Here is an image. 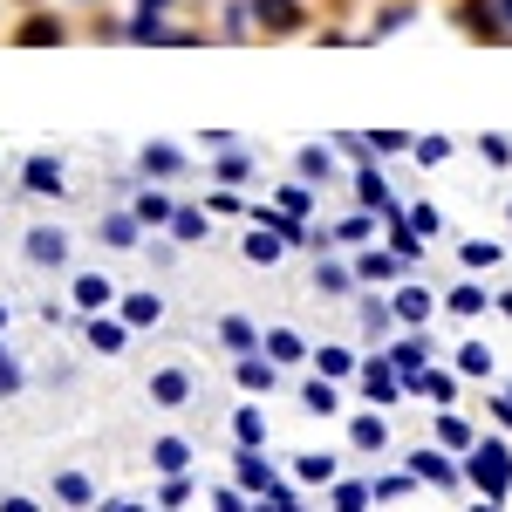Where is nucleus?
Segmentation results:
<instances>
[{
  "label": "nucleus",
  "instance_id": "f257e3e1",
  "mask_svg": "<svg viewBox=\"0 0 512 512\" xmlns=\"http://www.w3.org/2000/svg\"><path fill=\"white\" fill-rule=\"evenodd\" d=\"M472 478L485 485V492H506V478H512L506 451H499V444H478V458H472Z\"/></svg>",
  "mask_w": 512,
  "mask_h": 512
},
{
  "label": "nucleus",
  "instance_id": "f03ea898",
  "mask_svg": "<svg viewBox=\"0 0 512 512\" xmlns=\"http://www.w3.org/2000/svg\"><path fill=\"white\" fill-rule=\"evenodd\" d=\"M410 478H431V485H451V458H444V451H417V458H410Z\"/></svg>",
  "mask_w": 512,
  "mask_h": 512
},
{
  "label": "nucleus",
  "instance_id": "7ed1b4c3",
  "mask_svg": "<svg viewBox=\"0 0 512 512\" xmlns=\"http://www.w3.org/2000/svg\"><path fill=\"white\" fill-rule=\"evenodd\" d=\"M28 260L55 267V260H62V233H48V226H41V233H28Z\"/></svg>",
  "mask_w": 512,
  "mask_h": 512
},
{
  "label": "nucleus",
  "instance_id": "20e7f679",
  "mask_svg": "<svg viewBox=\"0 0 512 512\" xmlns=\"http://www.w3.org/2000/svg\"><path fill=\"white\" fill-rule=\"evenodd\" d=\"M76 301H82V308H110V280H103V274H82L76 280Z\"/></svg>",
  "mask_w": 512,
  "mask_h": 512
},
{
  "label": "nucleus",
  "instance_id": "39448f33",
  "mask_svg": "<svg viewBox=\"0 0 512 512\" xmlns=\"http://www.w3.org/2000/svg\"><path fill=\"white\" fill-rule=\"evenodd\" d=\"M294 472L308 478V485H328V478H335V458H315V451H301V458H294Z\"/></svg>",
  "mask_w": 512,
  "mask_h": 512
},
{
  "label": "nucleus",
  "instance_id": "423d86ee",
  "mask_svg": "<svg viewBox=\"0 0 512 512\" xmlns=\"http://www.w3.org/2000/svg\"><path fill=\"white\" fill-rule=\"evenodd\" d=\"M28 185H35V192H62V171H55V164H28Z\"/></svg>",
  "mask_w": 512,
  "mask_h": 512
},
{
  "label": "nucleus",
  "instance_id": "0eeeda50",
  "mask_svg": "<svg viewBox=\"0 0 512 512\" xmlns=\"http://www.w3.org/2000/svg\"><path fill=\"white\" fill-rule=\"evenodd\" d=\"M123 315L144 328V321H158V301H151V294H130V301H123Z\"/></svg>",
  "mask_w": 512,
  "mask_h": 512
},
{
  "label": "nucleus",
  "instance_id": "6e6552de",
  "mask_svg": "<svg viewBox=\"0 0 512 512\" xmlns=\"http://www.w3.org/2000/svg\"><path fill=\"white\" fill-rule=\"evenodd\" d=\"M89 342H96V349H117L123 328H117V321H89Z\"/></svg>",
  "mask_w": 512,
  "mask_h": 512
},
{
  "label": "nucleus",
  "instance_id": "1a4fd4ad",
  "mask_svg": "<svg viewBox=\"0 0 512 512\" xmlns=\"http://www.w3.org/2000/svg\"><path fill=\"white\" fill-rule=\"evenodd\" d=\"M158 465H164V472H185V444H178V437H164V444H158Z\"/></svg>",
  "mask_w": 512,
  "mask_h": 512
},
{
  "label": "nucleus",
  "instance_id": "9d476101",
  "mask_svg": "<svg viewBox=\"0 0 512 512\" xmlns=\"http://www.w3.org/2000/svg\"><path fill=\"white\" fill-rule=\"evenodd\" d=\"M499 260V246H485V239H465V267H492Z\"/></svg>",
  "mask_w": 512,
  "mask_h": 512
},
{
  "label": "nucleus",
  "instance_id": "9b49d317",
  "mask_svg": "<svg viewBox=\"0 0 512 512\" xmlns=\"http://www.w3.org/2000/svg\"><path fill=\"white\" fill-rule=\"evenodd\" d=\"M355 444H362V451H383V424H376V417H362V424H355Z\"/></svg>",
  "mask_w": 512,
  "mask_h": 512
},
{
  "label": "nucleus",
  "instance_id": "f8f14e48",
  "mask_svg": "<svg viewBox=\"0 0 512 512\" xmlns=\"http://www.w3.org/2000/svg\"><path fill=\"white\" fill-rule=\"evenodd\" d=\"M369 506V492H362V485H342V492H335V512H362Z\"/></svg>",
  "mask_w": 512,
  "mask_h": 512
},
{
  "label": "nucleus",
  "instance_id": "ddd939ff",
  "mask_svg": "<svg viewBox=\"0 0 512 512\" xmlns=\"http://www.w3.org/2000/svg\"><path fill=\"white\" fill-rule=\"evenodd\" d=\"M451 308H458V315H478V308H485V294H478V287H458V294H451Z\"/></svg>",
  "mask_w": 512,
  "mask_h": 512
},
{
  "label": "nucleus",
  "instance_id": "4468645a",
  "mask_svg": "<svg viewBox=\"0 0 512 512\" xmlns=\"http://www.w3.org/2000/svg\"><path fill=\"white\" fill-rule=\"evenodd\" d=\"M396 308H403V321H424V315H431V301H424V294H403Z\"/></svg>",
  "mask_w": 512,
  "mask_h": 512
},
{
  "label": "nucleus",
  "instance_id": "2eb2a0df",
  "mask_svg": "<svg viewBox=\"0 0 512 512\" xmlns=\"http://www.w3.org/2000/svg\"><path fill=\"white\" fill-rule=\"evenodd\" d=\"M14 383H21V369H14V362L0 355V390H14Z\"/></svg>",
  "mask_w": 512,
  "mask_h": 512
},
{
  "label": "nucleus",
  "instance_id": "dca6fc26",
  "mask_svg": "<svg viewBox=\"0 0 512 512\" xmlns=\"http://www.w3.org/2000/svg\"><path fill=\"white\" fill-rule=\"evenodd\" d=\"M0 512H41V506H35V499H7Z\"/></svg>",
  "mask_w": 512,
  "mask_h": 512
},
{
  "label": "nucleus",
  "instance_id": "f3484780",
  "mask_svg": "<svg viewBox=\"0 0 512 512\" xmlns=\"http://www.w3.org/2000/svg\"><path fill=\"white\" fill-rule=\"evenodd\" d=\"M472 512H499V506H472Z\"/></svg>",
  "mask_w": 512,
  "mask_h": 512
}]
</instances>
